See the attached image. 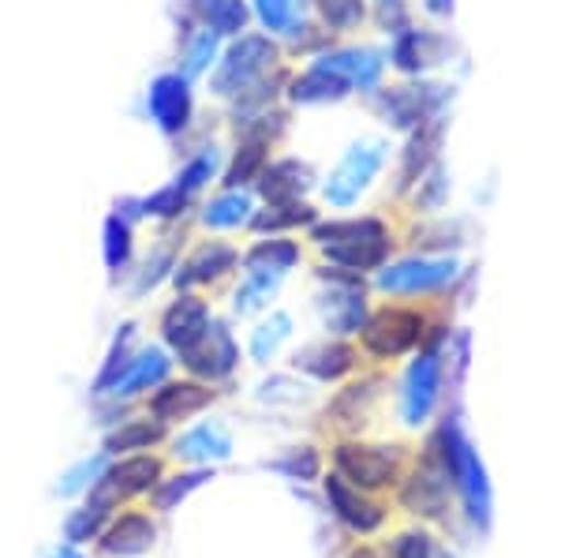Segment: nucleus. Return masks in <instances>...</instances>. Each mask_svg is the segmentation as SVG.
<instances>
[{
  "label": "nucleus",
  "mask_w": 561,
  "mask_h": 558,
  "mask_svg": "<svg viewBox=\"0 0 561 558\" xmlns=\"http://www.w3.org/2000/svg\"><path fill=\"white\" fill-rule=\"evenodd\" d=\"M307 240L322 251L330 266L352 270V274H378L393 255V229L382 214H341V218H319L307 229Z\"/></svg>",
  "instance_id": "nucleus-1"
},
{
  "label": "nucleus",
  "mask_w": 561,
  "mask_h": 558,
  "mask_svg": "<svg viewBox=\"0 0 561 558\" xmlns=\"http://www.w3.org/2000/svg\"><path fill=\"white\" fill-rule=\"evenodd\" d=\"M285 65V45L262 31H243L240 38L225 42L221 57H217L210 79V94L217 102L229 105L232 98H240L248 87H255L262 76L277 71Z\"/></svg>",
  "instance_id": "nucleus-2"
},
{
  "label": "nucleus",
  "mask_w": 561,
  "mask_h": 558,
  "mask_svg": "<svg viewBox=\"0 0 561 558\" xmlns=\"http://www.w3.org/2000/svg\"><path fill=\"white\" fill-rule=\"evenodd\" d=\"M454 102V87L438 83V79H404L393 87H378L375 94H367V105L389 132L409 135L420 124L434 121V116H446V105Z\"/></svg>",
  "instance_id": "nucleus-3"
},
{
  "label": "nucleus",
  "mask_w": 561,
  "mask_h": 558,
  "mask_svg": "<svg viewBox=\"0 0 561 558\" xmlns=\"http://www.w3.org/2000/svg\"><path fill=\"white\" fill-rule=\"evenodd\" d=\"M389 139L382 135H359L356 143L341 155V161L333 166V173L319 180V195L330 210H352L364 195L370 192L382 169L389 166Z\"/></svg>",
  "instance_id": "nucleus-4"
},
{
  "label": "nucleus",
  "mask_w": 561,
  "mask_h": 558,
  "mask_svg": "<svg viewBox=\"0 0 561 558\" xmlns=\"http://www.w3.org/2000/svg\"><path fill=\"white\" fill-rule=\"evenodd\" d=\"M142 113L165 139H187V132L195 128V83L176 68L158 71L142 94Z\"/></svg>",
  "instance_id": "nucleus-5"
},
{
  "label": "nucleus",
  "mask_w": 561,
  "mask_h": 558,
  "mask_svg": "<svg viewBox=\"0 0 561 558\" xmlns=\"http://www.w3.org/2000/svg\"><path fill=\"white\" fill-rule=\"evenodd\" d=\"M460 266L454 255H423L412 251L404 259H393L375 274V285L389 296H427L442 293L457 282Z\"/></svg>",
  "instance_id": "nucleus-6"
},
{
  "label": "nucleus",
  "mask_w": 561,
  "mask_h": 558,
  "mask_svg": "<svg viewBox=\"0 0 561 558\" xmlns=\"http://www.w3.org/2000/svg\"><path fill=\"white\" fill-rule=\"evenodd\" d=\"M423 338H427V319L420 308H404V304H386V308L370 311L364 330H359L367 356L375 360H397L412 353Z\"/></svg>",
  "instance_id": "nucleus-7"
},
{
  "label": "nucleus",
  "mask_w": 561,
  "mask_h": 558,
  "mask_svg": "<svg viewBox=\"0 0 561 558\" xmlns=\"http://www.w3.org/2000/svg\"><path fill=\"white\" fill-rule=\"evenodd\" d=\"M319 277L330 289L322 293L319 300V311H322V322L333 338H348V334H359L367 322V285H364V274H352V270H341V266H319Z\"/></svg>",
  "instance_id": "nucleus-8"
},
{
  "label": "nucleus",
  "mask_w": 561,
  "mask_h": 558,
  "mask_svg": "<svg viewBox=\"0 0 561 558\" xmlns=\"http://www.w3.org/2000/svg\"><path fill=\"white\" fill-rule=\"evenodd\" d=\"M449 53H454V42L442 31H431V26H409V31L393 34L389 38V68L404 79H423L431 68L449 65Z\"/></svg>",
  "instance_id": "nucleus-9"
},
{
  "label": "nucleus",
  "mask_w": 561,
  "mask_h": 558,
  "mask_svg": "<svg viewBox=\"0 0 561 558\" xmlns=\"http://www.w3.org/2000/svg\"><path fill=\"white\" fill-rule=\"evenodd\" d=\"M240 255L243 251L232 244V240H221V237L198 240V244L176 263L173 285L180 293H195V289H206V285L225 282V277L240 270Z\"/></svg>",
  "instance_id": "nucleus-10"
},
{
  "label": "nucleus",
  "mask_w": 561,
  "mask_h": 558,
  "mask_svg": "<svg viewBox=\"0 0 561 558\" xmlns=\"http://www.w3.org/2000/svg\"><path fill=\"white\" fill-rule=\"evenodd\" d=\"M446 132H449V121L446 116H434V121L420 124L415 132L404 135V147L397 150V169H393V192L409 195L415 184L423 180V173L442 161V143H446Z\"/></svg>",
  "instance_id": "nucleus-11"
},
{
  "label": "nucleus",
  "mask_w": 561,
  "mask_h": 558,
  "mask_svg": "<svg viewBox=\"0 0 561 558\" xmlns=\"http://www.w3.org/2000/svg\"><path fill=\"white\" fill-rule=\"evenodd\" d=\"M251 192L259 195V203L274 206V203H304L311 200V192H319V173L307 158L296 155H280L270 158L262 176L255 180Z\"/></svg>",
  "instance_id": "nucleus-12"
},
{
  "label": "nucleus",
  "mask_w": 561,
  "mask_h": 558,
  "mask_svg": "<svg viewBox=\"0 0 561 558\" xmlns=\"http://www.w3.org/2000/svg\"><path fill=\"white\" fill-rule=\"evenodd\" d=\"M180 364L187 367L192 379H203V383L229 379L240 367V345H237V338H232L229 322L214 319L210 330H206L187 353H180Z\"/></svg>",
  "instance_id": "nucleus-13"
},
{
  "label": "nucleus",
  "mask_w": 561,
  "mask_h": 558,
  "mask_svg": "<svg viewBox=\"0 0 561 558\" xmlns=\"http://www.w3.org/2000/svg\"><path fill=\"white\" fill-rule=\"evenodd\" d=\"M314 60H322L325 68H333L341 79H348L352 94H375L386 83L389 57L378 45H330L325 53H319Z\"/></svg>",
  "instance_id": "nucleus-14"
},
{
  "label": "nucleus",
  "mask_w": 561,
  "mask_h": 558,
  "mask_svg": "<svg viewBox=\"0 0 561 558\" xmlns=\"http://www.w3.org/2000/svg\"><path fill=\"white\" fill-rule=\"evenodd\" d=\"M198 225L214 237L225 232H243L251 229V218L259 210V195L251 187H217L206 200H198Z\"/></svg>",
  "instance_id": "nucleus-15"
},
{
  "label": "nucleus",
  "mask_w": 561,
  "mask_h": 558,
  "mask_svg": "<svg viewBox=\"0 0 561 558\" xmlns=\"http://www.w3.org/2000/svg\"><path fill=\"white\" fill-rule=\"evenodd\" d=\"M214 322V311L210 304L203 300L198 293H176V300L169 304L165 311H161V341H165V349H173V353H187V349L195 345L198 338L210 330Z\"/></svg>",
  "instance_id": "nucleus-16"
},
{
  "label": "nucleus",
  "mask_w": 561,
  "mask_h": 558,
  "mask_svg": "<svg viewBox=\"0 0 561 558\" xmlns=\"http://www.w3.org/2000/svg\"><path fill=\"white\" fill-rule=\"evenodd\" d=\"M158 476H161L158 457H147V454L128 457V462H121V465H113V469H105V472H102L98 488L90 491V506L108 510L113 502L128 499V494L150 491L153 483H158Z\"/></svg>",
  "instance_id": "nucleus-17"
},
{
  "label": "nucleus",
  "mask_w": 561,
  "mask_h": 558,
  "mask_svg": "<svg viewBox=\"0 0 561 558\" xmlns=\"http://www.w3.org/2000/svg\"><path fill=\"white\" fill-rule=\"evenodd\" d=\"M352 98L348 79H341L333 68H325L322 60H307L300 71H293L285 90L288 105H300V110H314V105H337Z\"/></svg>",
  "instance_id": "nucleus-18"
},
{
  "label": "nucleus",
  "mask_w": 561,
  "mask_h": 558,
  "mask_svg": "<svg viewBox=\"0 0 561 558\" xmlns=\"http://www.w3.org/2000/svg\"><path fill=\"white\" fill-rule=\"evenodd\" d=\"M438 390H442V353L438 349H427L409 367V375H404V394H401L404 424H423L431 417L434 401H438Z\"/></svg>",
  "instance_id": "nucleus-19"
},
{
  "label": "nucleus",
  "mask_w": 561,
  "mask_h": 558,
  "mask_svg": "<svg viewBox=\"0 0 561 558\" xmlns=\"http://www.w3.org/2000/svg\"><path fill=\"white\" fill-rule=\"evenodd\" d=\"M210 401H214L210 383H203V379H180V383L165 379L158 390L150 394L147 412L153 420H161V424H176V420H187V417H195V412H203Z\"/></svg>",
  "instance_id": "nucleus-20"
},
{
  "label": "nucleus",
  "mask_w": 561,
  "mask_h": 558,
  "mask_svg": "<svg viewBox=\"0 0 561 558\" xmlns=\"http://www.w3.org/2000/svg\"><path fill=\"white\" fill-rule=\"evenodd\" d=\"M337 469L345 480H352L356 488H378L389 476L397 472V454L386 446H337Z\"/></svg>",
  "instance_id": "nucleus-21"
},
{
  "label": "nucleus",
  "mask_w": 561,
  "mask_h": 558,
  "mask_svg": "<svg viewBox=\"0 0 561 558\" xmlns=\"http://www.w3.org/2000/svg\"><path fill=\"white\" fill-rule=\"evenodd\" d=\"M304 259L300 240L293 237H255L240 255V266L248 274H274V277H288Z\"/></svg>",
  "instance_id": "nucleus-22"
},
{
  "label": "nucleus",
  "mask_w": 561,
  "mask_h": 558,
  "mask_svg": "<svg viewBox=\"0 0 561 558\" xmlns=\"http://www.w3.org/2000/svg\"><path fill=\"white\" fill-rule=\"evenodd\" d=\"M173 372V356H169L165 345H147L131 356L128 372L121 375V383L113 386V398H135V394H147V390H158L161 383L169 379Z\"/></svg>",
  "instance_id": "nucleus-23"
},
{
  "label": "nucleus",
  "mask_w": 561,
  "mask_h": 558,
  "mask_svg": "<svg viewBox=\"0 0 561 558\" xmlns=\"http://www.w3.org/2000/svg\"><path fill=\"white\" fill-rule=\"evenodd\" d=\"M180 244H184V240H176L173 232H169V225H165V232H161L158 244H150L147 255L139 259V266L131 270L128 293L135 296V300H139V296H147V293H153L158 285L173 282V270L180 263Z\"/></svg>",
  "instance_id": "nucleus-24"
},
{
  "label": "nucleus",
  "mask_w": 561,
  "mask_h": 558,
  "mask_svg": "<svg viewBox=\"0 0 561 558\" xmlns=\"http://www.w3.org/2000/svg\"><path fill=\"white\" fill-rule=\"evenodd\" d=\"M319 218H322V210L311 200L274 203V206L259 203V210H255V218H251L248 232H255V237H293V232H300V229H311Z\"/></svg>",
  "instance_id": "nucleus-25"
},
{
  "label": "nucleus",
  "mask_w": 561,
  "mask_h": 558,
  "mask_svg": "<svg viewBox=\"0 0 561 558\" xmlns=\"http://www.w3.org/2000/svg\"><path fill=\"white\" fill-rule=\"evenodd\" d=\"M221 169H225V150L217 143H198L195 150H184V161H180L173 180L192 200H203L217 180H221Z\"/></svg>",
  "instance_id": "nucleus-26"
},
{
  "label": "nucleus",
  "mask_w": 561,
  "mask_h": 558,
  "mask_svg": "<svg viewBox=\"0 0 561 558\" xmlns=\"http://www.w3.org/2000/svg\"><path fill=\"white\" fill-rule=\"evenodd\" d=\"M296 367H304L307 375L322 383H337L356 367V349L348 341L333 338V341H322V345H311L304 353H296Z\"/></svg>",
  "instance_id": "nucleus-27"
},
{
  "label": "nucleus",
  "mask_w": 561,
  "mask_h": 558,
  "mask_svg": "<svg viewBox=\"0 0 561 558\" xmlns=\"http://www.w3.org/2000/svg\"><path fill=\"white\" fill-rule=\"evenodd\" d=\"M288 79H293V68L280 65L277 71L262 76L255 87L243 90L240 98H232V102H229V124H240V121H248V116L266 113V110H274V105L285 102Z\"/></svg>",
  "instance_id": "nucleus-28"
},
{
  "label": "nucleus",
  "mask_w": 561,
  "mask_h": 558,
  "mask_svg": "<svg viewBox=\"0 0 561 558\" xmlns=\"http://www.w3.org/2000/svg\"><path fill=\"white\" fill-rule=\"evenodd\" d=\"M270 150H274V147H266V143L237 139V147L225 150V169H221L217 187H255V180L262 176L266 161L274 158Z\"/></svg>",
  "instance_id": "nucleus-29"
},
{
  "label": "nucleus",
  "mask_w": 561,
  "mask_h": 558,
  "mask_svg": "<svg viewBox=\"0 0 561 558\" xmlns=\"http://www.w3.org/2000/svg\"><path fill=\"white\" fill-rule=\"evenodd\" d=\"M221 49H225V42L217 38L214 31L198 26V31H192L187 38L176 42V71L192 79V83H198V79H206L214 71L217 57H221Z\"/></svg>",
  "instance_id": "nucleus-30"
},
{
  "label": "nucleus",
  "mask_w": 561,
  "mask_h": 558,
  "mask_svg": "<svg viewBox=\"0 0 561 558\" xmlns=\"http://www.w3.org/2000/svg\"><path fill=\"white\" fill-rule=\"evenodd\" d=\"M102 259H105V270L113 282H121V274H131L135 225L128 218H121L116 210H108L102 221Z\"/></svg>",
  "instance_id": "nucleus-31"
},
{
  "label": "nucleus",
  "mask_w": 561,
  "mask_h": 558,
  "mask_svg": "<svg viewBox=\"0 0 561 558\" xmlns=\"http://www.w3.org/2000/svg\"><path fill=\"white\" fill-rule=\"evenodd\" d=\"M325 494H330L337 517L356 528V533H370V528L382 525V510H378L375 502H367L364 494L352 491L341 476H330V480H325Z\"/></svg>",
  "instance_id": "nucleus-32"
},
{
  "label": "nucleus",
  "mask_w": 561,
  "mask_h": 558,
  "mask_svg": "<svg viewBox=\"0 0 561 558\" xmlns=\"http://www.w3.org/2000/svg\"><path fill=\"white\" fill-rule=\"evenodd\" d=\"M195 206H198V200H192L176 180H169V184L153 187L150 195H142V218L158 221V225H180Z\"/></svg>",
  "instance_id": "nucleus-33"
},
{
  "label": "nucleus",
  "mask_w": 561,
  "mask_h": 558,
  "mask_svg": "<svg viewBox=\"0 0 561 558\" xmlns=\"http://www.w3.org/2000/svg\"><path fill=\"white\" fill-rule=\"evenodd\" d=\"M248 4H251V20L259 23V31L277 42L311 12L307 0H248Z\"/></svg>",
  "instance_id": "nucleus-34"
},
{
  "label": "nucleus",
  "mask_w": 561,
  "mask_h": 558,
  "mask_svg": "<svg viewBox=\"0 0 561 558\" xmlns=\"http://www.w3.org/2000/svg\"><path fill=\"white\" fill-rule=\"evenodd\" d=\"M153 544V525L142 514H124L121 521L108 525V533L102 536V551L105 555H142Z\"/></svg>",
  "instance_id": "nucleus-35"
},
{
  "label": "nucleus",
  "mask_w": 561,
  "mask_h": 558,
  "mask_svg": "<svg viewBox=\"0 0 561 558\" xmlns=\"http://www.w3.org/2000/svg\"><path fill=\"white\" fill-rule=\"evenodd\" d=\"M311 15L333 38H341L370 20V0H311Z\"/></svg>",
  "instance_id": "nucleus-36"
},
{
  "label": "nucleus",
  "mask_w": 561,
  "mask_h": 558,
  "mask_svg": "<svg viewBox=\"0 0 561 558\" xmlns=\"http://www.w3.org/2000/svg\"><path fill=\"white\" fill-rule=\"evenodd\" d=\"M449 192H454V180H449V169L442 166V161H434V166L423 173L420 184L412 187L404 200H409V206L415 214H427V218H434L438 210H446L449 203Z\"/></svg>",
  "instance_id": "nucleus-37"
},
{
  "label": "nucleus",
  "mask_w": 561,
  "mask_h": 558,
  "mask_svg": "<svg viewBox=\"0 0 561 558\" xmlns=\"http://www.w3.org/2000/svg\"><path fill=\"white\" fill-rule=\"evenodd\" d=\"M135 345H139V327H135V322H124L121 334H116V338H113V345H108V356H105L102 372H98L94 394H108L116 383H121V375L128 372L131 356L139 353Z\"/></svg>",
  "instance_id": "nucleus-38"
},
{
  "label": "nucleus",
  "mask_w": 561,
  "mask_h": 558,
  "mask_svg": "<svg viewBox=\"0 0 561 558\" xmlns=\"http://www.w3.org/2000/svg\"><path fill=\"white\" fill-rule=\"evenodd\" d=\"M412 244H415V251H423V255H449V251H457L460 244H468V240H465V221L431 218V221L415 225Z\"/></svg>",
  "instance_id": "nucleus-39"
},
{
  "label": "nucleus",
  "mask_w": 561,
  "mask_h": 558,
  "mask_svg": "<svg viewBox=\"0 0 561 558\" xmlns=\"http://www.w3.org/2000/svg\"><path fill=\"white\" fill-rule=\"evenodd\" d=\"M229 435L217 424H198L176 439V454L187 457V462H221V457H229Z\"/></svg>",
  "instance_id": "nucleus-40"
},
{
  "label": "nucleus",
  "mask_w": 561,
  "mask_h": 558,
  "mask_svg": "<svg viewBox=\"0 0 561 558\" xmlns=\"http://www.w3.org/2000/svg\"><path fill=\"white\" fill-rule=\"evenodd\" d=\"M280 45H285V53H293V57H304V60H314L319 53H325L330 45H337V38H333L325 26L314 20L311 12L304 15L300 23L293 26V31L280 38Z\"/></svg>",
  "instance_id": "nucleus-41"
},
{
  "label": "nucleus",
  "mask_w": 561,
  "mask_h": 558,
  "mask_svg": "<svg viewBox=\"0 0 561 558\" xmlns=\"http://www.w3.org/2000/svg\"><path fill=\"white\" fill-rule=\"evenodd\" d=\"M288 124H293V113H288L285 105H274V110L232 124V135H237V139H255V143H266V147H277V143L285 139Z\"/></svg>",
  "instance_id": "nucleus-42"
},
{
  "label": "nucleus",
  "mask_w": 561,
  "mask_h": 558,
  "mask_svg": "<svg viewBox=\"0 0 561 558\" xmlns=\"http://www.w3.org/2000/svg\"><path fill=\"white\" fill-rule=\"evenodd\" d=\"M165 439L161 420H124L113 435L105 439V454H121V449H150L153 443Z\"/></svg>",
  "instance_id": "nucleus-43"
},
{
  "label": "nucleus",
  "mask_w": 561,
  "mask_h": 558,
  "mask_svg": "<svg viewBox=\"0 0 561 558\" xmlns=\"http://www.w3.org/2000/svg\"><path fill=\"white\" fill-rule=\"evenodd\" d=\"M280 282H285V277L248 274V270H243V282L237 285V293H232V308H237V315H255V311H262L270 300H274V293L280 289Z\"/></svg>",
  "instance_id": "nucleus-44"
},
{
  "label": "nucleus",
  "mask_w": 561,
  "mask_h": 558,
  "mask_svg": "<svg viewBox=\"0 0 561 558\" xmlns=\"http://www.w3.org/2000/svg\"><path fill=\"white\" fill-rule=\"evenodd\" d=\"M251 23L255 20H251L248 0H217L210 20H206L203 26L206 31H214L221 42H232V38H240L243 31H251Z\"/></svg>",
  "instance_id": "nucleus-45"
},
{
  "label": "nucleus",
  "mask_w": 561,
  "mask_h": 558,
  "mask_svg": "<svg viewBox=\"0 0 561 558\" xmlns=\"http://www.w3.org/2000/svg\"><path fill=\"white\" fill-rule=\"evenodd\" d=\"M288 334H293V319H288L285 311L270 315L266 322H259V327L251 330V356H255V360H262V364H266L270 356H277L280 341H285Z\"/></svg>",
  "instance_id": "nucleus-46"
},
{
  "label": "nucleus",
  "mask_w": 561,
  "mask_h": 558,
  "mask_svg": "<svg viewBox=\"0 0 561 558\" xmlns=\"http://www.w3.org/2000/svg\"><path fill=\"white\" fill-rule=\"evenodd\" d=\"M370 23H375L386 38H393V34L409 31L415 20H412L409 0H370Z\"/></svg>",
  "instance_id": "nucleus-47"
},
{
  "label": "nucleus",
  "mask_w": 561,
  "mask_h": 558,
  "mask_svg": "<svg viewBox=\"0 0 561 558\" xmlns=\"http://www.w3.org/2000/svg\"><path fill=\"white\" fill-rule=\"evenodd\" d=\"M203 480H210V476H206V472H187V476H173V480H158V483H153V494H150L153 506L169 510L176 499H184L187 491H195Z\"/></svg>",
  "instance_id": "nucleus-48"
},
{
  "label": "nucleus",
  "mask_w": 561,
  "mask_h": 558,
  "mask_svg": "<svg viewBox=\"0 0 561 558\" xmlns=\"http://www.w3.org/2000/svg\"><path fill=\"white\" fill-rule=\"evenodd\" d=\"M375 394H378V379H367V383H359V386H348V390L337 398V405H333V412H337V417L356 420L359 412L367 409V401H375Z\"/></svg>",
  "instance_id": "nucleus-49"
},
{
  "label": "nucleus",
  "mask_w": 561,
  "mask_h": 558,
  "mask_svg": "<svg viewBox=\"0 0 561 558\" xmlns=\"http://www.w3.org/2000/svg\"><path fill=\"white\" fill-rule=\"evenodd\" d=\"M105 472V454H98V457H90V462L83 465H76L68 476H65V483H60V494H76V491H83L87 483H94V476H102Z\"/></svg>",
  "instance_id": "nucleus-50"
},
{
  "label": "nucleus",
  "mask_w": 561,
  "mask_h": 558,
  "mask_svg": "<svg viewBox=\"0 0 561 558\" xmlns=\"http://www.w3.org/2000/svg\"><path fill=\"white\" fill-rule=\"evenodd\" d=\"M102 521H105V510H98V506L79 510L76 517H68V539H71V544H83V539L98 536Z\"/></svg>",
  "instance_id": "nucleus-51"
},
{
  "label": "nucleus",
  "mask_w": 561,
  "mask_h": 558,
  "mask_svg": "<svg viewBox=\"0 0 561 558\" xmlns=\"http://www.w3.org/2000/svg\"><path fill=\"white\" fill-rule=\"evenodd\" d=\"M397 558H427V544H423V536H401L393 547Z\"/></svg>",
  "instance_id": "nucleus-52"
},
{
  "label": "nucleus",
  "mask_w": 561,
  "mask_h": 558,
  "mask_svg": "<svg viewBox=\"0 0 561 558\" xmlns=\"http://www.w3.org/2000/svg\"><path fill=\"white\" fill-rule=\"evenodd\" d=\"M457 8V0H423V12L434 15V20H449Z\"/></svg>",
  "instance_id": "nucleus-53"
},
{
  "label": "nucleus",
  "mask_w": 561,
  "mask_h": 558,
  "mask_svg": "<svg viewBox=\"0 0 561 558\" xmlns=\"http://www.w3.org/2000/svg\"><path fill=\"white\" fill-rule=\"evenodd\" d=\"M57 558H79V555H76V551H60Z\"/></svg>",
  "instance_id": "nucleus-54"
},
{
  "label": "nucleus",
  "mask_w": 561,
  "mask_h": 558,
  "mask_svg": "<svg viewBox=\"0 0 561 558\" xmlns=\"http://www.w3.org/2000/svg\"><path fill=\"white\" fill-rule=\"evenodd\" d=\"M352 558H375V555H370V551H359V555H352Z\"/></svg>",
  "instance_id": "nucleus-55"
},
{
  "label": "nucleus",
  "mask_w": 561,
  "mask_h": 558,
  "mask_svg": "<svg viewBox=\"0 0 561 558\" xmlns=\"http://www.w3.org/2000/svg\"><path fill=\"white\" fill-rule=\"evenodd\" d=\"M307 4H311V0H307Z\"/></svg>",
  "instance_id": "nucleus-56"
}]
</instances>
